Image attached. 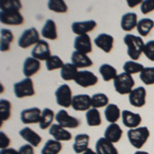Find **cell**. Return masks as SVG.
<instances>
[{
  "label": "cell",
  "instance_id": "cell-1",
  "mask_svg": "<svg viewBox=\"0 0 154 154\" xmlns=\"http://www.w3.org/2000/svg\"><path fill=\"white\" fill-rule=\"evenodd\" d=\"M1 12H0V21L4 25L11 26H20L24 23V17L20 12L22 8V3L19 0H6L2 1Z\"/></svg>",
  "mask_w": 154,
  "mask_h": 154
},
{
  "label": "cell",
  "instance_id": "cell-2",
  "mask_svg": "<svg viewBox=\"0 0 154 154\" xmlns=\"http://www.w3.org/2000/svg\"><path fill=\"white\" fill-rule=\"evenodd\" d=\"M123 42L128 48V54L131 61H137L140 59L145 46L142 37L133 35V34H126L123 38Z\"/></svg>",
  "mask_w": 154,
  "mask_h": 154
},
{
  "label": "cell",
  "instance_id": "cell-3",
  "mask_svg": "<svg viewBox=\"0 0 154 154\" xmlns=\"http://www.w3.org/2000/svg\"><path fill=\"white\" fill-rule=\"evenodd\" d=\"M150 137V131L147 126H139L137 128L128 130V139L131 145L136 149H141Z\"/></svg>",
  "mask_w": 154,
  "mask_h": 154
},
{
  "label": "cell",
  "instance_id": "cell-4",
  "mask_svg": "<svg viewBox=\"0 0 154 154\" xmlns=\"http://www.w3.org/2000/svg\"><path fill=\"white\" fill-rule=\"evenodd\" d=\"M113 81L114 88L119 95H128V94L130 95L135 86V80H134L133 76L125 72L118 74Z\"/></svg>",
  "mask_w": 154,
  "mask_h": 154
},
{
  "label": "cell",
  "instance_id": "cell-5",
  "mask_svg": "<svg viewBox=\"0 0 154 154\" xmlns=\"http://www.w3.org/2000/svg\"><path fill=\"white\" fill-rule=\"evenodd\" d=\"M40 35L36 28L31 27V28L26 29L20 36L18 45L21 48H28L32 45H36L40 41Z\"/></svg>",
  "mask_w": 154,
  "mask_h": 154
},
{
  "label": "cell",
  "instance_id": "cell-6",
  "mask_svg": "<svg viewBox=\"0 0 154 154\" xmlns=\"http://www.w3.org/2000/svg\"><path fill=\"white\" fill-rule=\"evenodd\" d=\"M14 91L16 97L19 99L34 96L35 95V89H34L33 80L31 78H25L23 80L14 83Z\"/></svg>",
  "mask_w": 154,
  "mask_h": 154
},
{
  "label": "cell",
  "instance_id": "cell-7",
  "mask_svg": "<svg viewBox=\"0 0 154 154\" xmlns=\"http://www.w3.org/2000/svg\"><path fill=\"white\" fill-rule=\"evenodd\" d=\"M54 96H56L57 104L59 106L63 107V108H69L70 106H72L73 97H72V91L68 84L60 85L57 88Z\"/></svg>",
  "mask_w": 154,
  "mask_h": 154
},
{
  "label": "cell",
  "instance_id": "cell-8",
  "mask_svg": "<svg viewBox=\"0 0 154 154\" xmlns=\"http://www.w3.org/2000/svg\"><path fill=\"white\" fill-rule=\"evenodd\" d=\"M56 120L58 125L65 128H76L80 125V121L74 116H71L65 109H62L56 114Z\"/></svg>",
  "mask_w": 154,
  "mask_h": 154
},
{
  "label": "cell",
  "instance_id": "cell-9",
  "mask_svg": "<svg viewBox=\"0 0 154 154\" xmlns=\"http://www.w3.org/2000/svg\"><path fill=\"white\" fill-rule=\"evenodd\" d=\"M146 96H147L146 89L143 86H138L131 91V94L128 95V101L131 106L141 108L146 104Z\"/></svg>",
  "mask_w": 154,
  "mask_h": 154
},
{
  "label": "cell",
  "instance_id": "cell-10",
  "mask_svg": "<svg viewBox=\"0 0 154 154\" xmlns=\"http://www.w3.org/2000/svg\"><path fill=\"white\" fill-rule=\"evenodd\" d=\"M75 83L80 85L81 88H89V86H94L98 83L99 79L93 72L84 70L79 71L75 78Z\"/></svg>",
  "mask_w": 154,
  "mask_h": 154
},
{
  "label": "cell",
  "instance_id": "cell-11",
  "mask_svg": "<svg viewBox=\"0 0 154 154\" xmlns=\"http://www.w3.org/2000/svg\"><path fill=\"white\" fill-rule=\"evenodd\" d=\"M31 54L34 59L38 60V61H45L46 62L48 59L51 56L49 44L45 40H42L41 39L36 45H34Z\"/></svg>",
  "mask_w": 154,
  "mask_h": 154
},
{
  "label": "cell",
  "instance_id": "cell-12",
  "mask_svg": "<svg viewBox=\"0 0 154 154\" xmlns=\"http://www.w3.org/2000/svg\"><path fill=\"white\" fill-rule=\"evenodd\" d=\"M42 111L37 107L25 109L21 112V121L25 125H32V123H39L41 118Z\"/></svg>",
  "mask_w": 154,
  "mask_h": 154
},
{
  "label": "cell",
  "instance_id": "cell-13",
  "mask_svg": "<svg viewBox=\"0 0 154 154\" xmlns=\"http://www.w3.org/2000/svg\"><path fill=\"white\" fill-rule=\"evenodd\" d=\"M121 119L125 126L130 130L139 128V125L142 122V116L139 113H134L130 110H123L121 112Z\"/></svg>",
  "mask_w": 154,
  "mask_h": 154
},
{
  "label": "cell",
  "instance_id": "cell-14",
  "mask_svg": "<svg viewBox=\"0 0 154 154\" xmlns=\"http://www.w3.org/2000/svg\"><path fill=\"white\" fill-rule=\"evenodd\" d=\"M96 27H97V22L94 21V20H88V21H83V22H74L71 25L72 31L77 36L85 35L88 32L93 31Z\"/></svg>",
  "mask_w": 154,
  "mask_h": 154
},
{
  "label": "cell",
  "instance_id": "cell-15",
  "mask_svg": "<svg viewBox=\"0 0 154 154\" xmlns=\"http://www.w3.org/2000/svg\"><path fill=\"white\" fill-rule=\"evenodd\" d=\"M95 44L104 53L109 54L112 51L114 45V38L110 34L101 33L95 38Z\"/></svg>",
  "mask_w": 154,
  "mask_h": 154
},
{
  "label": "cell",
  "instance_id": "cell-16",
  "mask_svg": "<svg viewBox=\"0 0 154 154\" xmlns=\"http://www.w3.org/2000/svg\"><path fill=\"white\" fill-rule=\"evenodd\" d=\"M74 48L76 51L88 54L93 51V44H91V39L89 35H79L76 36L74 40Z\"/></svg>",
  "mask_w": 154,
  "mask_h": 154
},
{
  "label": "cell",
  "instance_id": "cell-17",
  "mask_svg": "<svg viewBox=\"0 0 154 154\" xmlns=\"http://www.w3.org/2000/svg\"><path fill=\"white\" fill-rule=\"evenodd\" d=\"M72 108L75 111H88L91 109V97L88 95H76L72 100Z\"/></svg>",
  "mask_w": 154,
  "mask_h": 154
},
{
  "label": "cell",
  "instance_id": "cell-18",
  "mask_svg": "<svg viewBox=\"0 0 154 154\" xmlns=\"http://www.w3.org/2000/svg\"><path fill=\"white\" fill-rule=\"evenodd\" d=\"M19 134L27 143L30 144L31 146H33V147H38V146L40 145L41 141H42L41 136L38 135L36 131H34L32 128H22Z\"/></svg>",
  "mask_w": 154,
  "mask_h": 154
},
{
  "label": "cell",
  "instance_id": "cell-19",
  "mask_svg": "<svg viewBox=\"0 0 154 154\" xmlns=\"http://www.w3.org/2000/svg\"><path fill=\"white\" fill-rule=\"evenodd\" d=\"M40 61L34 59L33 57L27 58L24 62L23 65V73L26 76V78H31L33 75L40 70Z\"/></svg>",
  "mask_w": 154,
  "mask_h": 154
},
{
  "label": "cell",
  "instance_id": "cell-20",
  "mask_svg": "<svg viewBox=\"0 0 154 154\" xmlns=\"http://www.w3.org/2000/svg\"><path fill=\"white\" fill-rule=\"evenodd\" d=\"M104 138L113 144L118 143L122 138V130L117 123H110L107 126Z\"/></svg>",
  "mask_w": 154,
  "mask_h": 154
},
{
  "label": "cell",
  "instance_id": "cell-21",
  "mask_svg": "<svg viewBox=\"0 0 154 154\" xmlns=\"http://www.w3.org/2000/svg\"><path fill=\"white\" fill-rule=\"evenodd\" d=\"M97 154H119L113 143L105 138H100L96 143Z\"/></svg>",
  "mask_w": 154,
  "mask_h": 154
},
{
  "label": "cell",
  "instance_id": "cell-22",
  "mask_svg": "<svg viewBox=\"0 0 154 154\" xmlns=\"http://www.w3.org/2000/svg\"><path fill=\"white\" fill-rule=\"evenodd\" d=\"M138 16L135 12H126L122 16L120 21L121 29L125 32H131L138 26Z\"/></svg>",
  "mask_w": 154,
  "mask_h": 154
},
{
  "label": "cell",
  "instance_id": "cell-23",
  "mask_svg": "<svg viewBox=\"0 0 154 154\" xmlns=\"http://www.w3.org/2000/svg\"><path fill=\"white\" fill-rule=\"evenodd\" d=\"M91 137L88 134H78L75 137L73 144V150L76 154H82L88 149Z\"/></svg>",
  "mask_w": 154,
  "mask_h": 154
},
{
  "label": "cell",
  "instance_id": "cell-24",
  "mask_svg": "<svg viewBox=\"0 0 154 154\" xmlns=\"http://www.w3.org/2000/svg\"><path fill=\"white\" fill-rule=\"evenodd\" d=\"M49 135L54 137V140L59 142L61 141H70L72 139L71 133L67 131V128H63L60 125H53L49 128Z\"/></svg>",
  "mask_w": 154,
  "mask_h": 154
},
{
  "label": "cell",
  "instance_id": "cell-25",
  "mask_svg": "<svg viewBox=\"0 0 154 154\" xmlns=\"http://www.w3.org/2000/svg\"><path fill=\"white\" fill-rule=\"evenodd\" d=\"M72 64L76 66L77 68H88V67L93 66V61L91 58L85 54L79 53V51H73L71 56Z\"/></svg>",
  "mask_w": 154,
  "mask_h": 154
},
{
  "label": "cell",
  "instance_id": "cell-26",
  "mask_svg": "<svg viewBox=\"0 0 154 154\" xmlns=\"http://www.w3.org/2000/svg\"><path fill=\"white\" fill-rule=\"evenodd\" d=\"M41 35L43 38L49 40H56L58 38V31H57V25L54 20H46L45 24L43 25L41 30Z\"/></svg>",
  "mask_w": 154,
  "mask_h": 154
},
{
  "label": "cell",
  "instance_id": "cell-27",
  "mask_svg": "<svg viewBox=\"0 0 154 154\" xmlns=\"http://www.w3.org/2000/svg\"><path fill=\"white\" fill-rule=\"evenodd\" d=\"M121 112L116 104H109L105 109V117L109 123H116L121 117Z\"/></svg>",
  "mask_w": 154,
  "mask_h": 154
},
{
  "label": "cell",
  "instance_id": "cell-28",
  "mask_svg": "<svg viewBox=\"0 0 154 154\" xmlns=\"http://www.w3.org/2000/svg\"><path fill=\"white\" fill-rule=\"evenodd\" d=\"M78 72V68L76 66H74L72 63H66L63 68L61 69V73L60 74H61V77L63 80L70 81L75 80Z\"/></svg>",
  "mask_w": 154,
  "mask_h": 154
},
{
  "label": "cell",
  "instance_id": "cell-29",
  "mask_svg": "<svg viewBox=\"0 0 154 154\" xmlns=\"http://www.w3.org/2000/svg\"><path fill=\"white\" fill-rule=\"evenodd\" d=\"M14 41V35L9 29H1L0 34V49L1 51H8L11 49V44Z\"/></svg>",
  "mask_w": 154,
  "mask_h": 154
},
{
  "label": "cell",
  "instance_id": "cell-30",
  "mask_svg": "<svg viewBox=\"0 0 154 154\" xmlns=\"http://www.w3.org/2000/svg\"><path fill=\"white\" fill-rule=\"evenodd\" d=\"M54 118H56V115H54V111L49 108H44L42 110V114H41V118L40 121H39V128L41 130H46V128H51L53 125V120Z\"/></svg>",
  "mask_w": 154,
  "mask_h": 154
},
{
  "label": "cell",
  "instance_id": "cell-31",
  "mask_svg": "<svg viewBox=\"0 0 154 154\" xmlns=\"http://www.w3.org/2000/svg\"><path fill=\"white\" fill-rule=\"evenodd\" d=\"M63 149L61 142L57 140H48L41 150V154H59Z\"/></svg>",
  "mask_w": 154,
  "mask_h": 154
},
{
  "label": "cell",
  "instance_id": "cell-32",
  "mask_svg": "<svg viewBox=\"0 0 154 154\" xmlns=\"http://www.w3.org/2000/svg\"><path fill=\"white\" fill-rule=\"evenodd\" d=\"M153 28H154V22L151 19L148 18H144L142 20H140L138 22V26H137V30H138L141 37L148 36Z\"/></svg>",
  "mask_w": 154,
  "mask_h": 154
},
{
  "label": "cell",
  "instance_id": "cell-33",
  "mask_svg": "<svg viewBox=\"0 0 154 154\" xmlns=\"http://www.w3.org/2000/svg\"><path fill=\"white\" fill-rule=\"evenodd\" d=\"M99 72H100L104 81L114 80L116 78V76L118 75L117 70L113 66L109 65V64H103V65H101L100 69H99Z\"/></svg>",
  "mask_w": 154,
  "mask_h": 154
},
{
  "label": "cell",
  "instance_id": "cell-34",
  "mask_svg": "<svg viewBox=\"0 0 154 154\" xmlns=\"http://www.w3.org/2000/svg\"><path fill=\"white\" fill-rule=\"evenodd\" d=\"M85 119L88 126H99L102 123L101 113L96 108L89 109L85 114Z\"/></svg>",
  "mask_w": 154,
  "mask_h": 154
},
{
  "label": "cell",
  "instance_id": "cell-35",
  "mask_svg": "<svg viewBox=\"0 0 154 154\" xmlns=\"http://www.w3.org/2000/svg\"><path fill=\"white\" fill-rule=\"evenodd\" d=\"M11 115V103L8 100L1 99L0 100V122L6 121Z\"/></svg>",
  "mask_w": 154,
  "mask_h": 154
},
{
  "label": "cell",
  "instance_id": "cell-36",
  "mask_svg": "<svg viewBox=\"0 0 154 154\" xmlns=\"http://www.w3.org/2000/svg\"><path fill=\"white\" fill-rule=\"evenodd\" d=\"M109 105V98L108 96L103 93H98L91 96V108H102L107 107Z\"/></svg>",
  "mask_w": 154,
  "mask_h": 154
},
{
  "label": "cell",
  "instance_id": "cell-37",
  "mask_svg": "<svg viewBox=\"0 0 154 154\" xmlns=\"http://www.w3.org/2000/svg\"><path fill=\"white\" fill-rule=\"evenodd\" d=\"M48 9L58 14H65L68 11V6L63 0H49L48 3Z\"/></svg>",
  "mask_w": 154,
  "mask_h": 154
},
{
  "label": "cell",
  "instance_id": "cell-38",
  "mask_svg": "<svg viewBox=\"0 0 154 154\" xmlns=\"http://www.w3.org/2000/svg\"><path fill=\"white\" fill-rule=\"evenodd\" d=\"M64 62L62 61V59L60 58L57 54L51 56L48 59V61L45 62V66L46 69L48 71H54V70H58V69H62L64 67Z\"/></svg>",
  "mask_w": 154,
  "mask_h": 154
},
{
  "label": "cell",
  "instance_id": "cell-39",
  "mask_svg": "<svg viewBox=\"0 0 154 154\" xmlns=\"http://www.w3.org/2000/svg\"><path fill=\"white\" fill-rule=\"evenodd\" d=\"M144 67L142 64L140 63H137L136 61H126L123 65V71L125 73H128V74H136V73H141L143 70H144Z\"/></svg>",
  "mask_w": 154,
  "mask_h": 154
},
{
  "label": "cell",
  "instance_id": "cell-40",
  "mask_svg": "<svg viewBox=\"0 0 154 154\" xmlns=\"http://www.w3.org/2000/svg\"><path fill=\"white\" fill-rule=\"evenodd\" d=\"M140 79L146 85L154 84V67H145L140 73Z\"/></svg>",
  "mask_w": 154,
  "mask_h": 154
},
{
  "label": "cell",
  "instance_id": "cell-41",
  "mask_svg": "<svg viewBox=\"0 0 154 154\" xmlns=\"http://www.w3.org/2000/svg\"><path fill=\"white\" fill-rule=\"evenodd\" d=\"M143 53L148 60L154 62V40H150V41L146 42L145 46H144Z\"/></svg>",
  "mask_w": 154,
  "mask_h": 154
},
{
  "label": "cell",
  "instance_id": "cell-42",
  "mask_svg": "<svg viewBox=\"0 0 154 154\" xmlns=\"http://www.w3.org/2000/svg\"><path fill=\"white\" fill-rule=\"evenodd\" d=\"M141 11L143 14H148L154 11V0H145L141 4Z\"/></svg>",
  "mask_w": 154,
  "mask_h": 154
},
{
  "label": "cell",
  "instance_id": "cell-43",
  "mask_svg": "<svg viewBox=\"0 0 154 154\" xmlns=\"http://www.w3.org/2000/svg\"><path fill=\"white\" fill-rule=\"evenodd\" d=\"M9 144H11V139L3 131H0V148H1V150L8 148Z\"/></svg>",
  "mask_w": 154,
  "mask_h": 154
},
{
  "label": "cell",
  "instance_id": "cell-44",
  "mask_svg": "<svg viewBox=\"0 0 154 154\" xmlns=\"http://www.w3.org/2000/svg\"><path fill=\"white\" fill-rule=\"evenodd\" d=\"M20 154H34V147L31 146L30 144H26V145L21 146L19 149Z\"/></svg>",
  "mask_w": 154,
  "mask_h": 154
},
{
  "label": "cell",
  "instance_id": "cell-45",
  "mask_svg": "<svg viewBox=\"0 0 154 154\" xmlns=\"http://www.w3.org/2000/svg\"><path fill=\"white\" fill-rule=\"evenodd\" d=\"M0 154H20V152L14 148H6V149H2L0 151Z\"/></svg>",
  "mask_w": 154,
  "mask_h": 154
},
{
  "label": "cell",
  "instance_id": "cell-46",
  "mask_svg": "<svg viewBox=\"0 0 154 154\" xmlns=\"http://www.w3.org/2000/svg\"><path fill=\"white\" fill-rule=\"evenodd\" d=\"M142 2H143L142 0H128V1H126V3H128V6L133 8V7L139 5V4L141 5V4H142Z\"/></svg>",
  "mask_w": 154,
  "mask_h": 154
},
{
  "label": "cell",
  "instance_id": "cell-47",
  "mask_svg": "<svg viewBox=\"0 0 154 154\" xmlns=\"http://www.w3.org/2000/svg\"><path fill=\"white\" fill-rule=\"evenodd\" d=\"M82 154H97V152H96V151H94L93 149L88 148V150H86L85 152H83Z\"/></svg>",
  "mask_w": 154,
  "mask_h": 154
},
{
  "label": "cell",
  "instance_id": "cell-48",
  "mask_svg": "<svg viewBox=\"0 0 154 154\" xmlns=\"http://www.w3.org/2000/svg\"><path fill=\"white\" fill-rule=\"evenodd\" d=\"M134 154H149L148 152H146V151H141V150H138V151H136Z\"/></svg>",
  "mask_w": 154,
  "mask_h": 154
}]
</instances>
